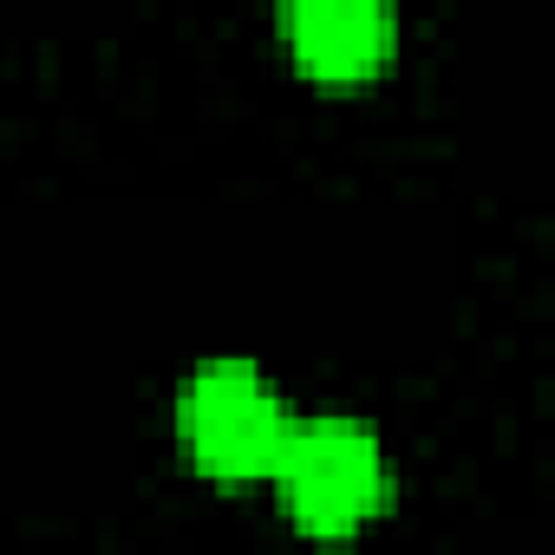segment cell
Instances as JSON below:
<instances>
[{
  "label": "cell",
  "instance_id": "obj_2",
  "mask_svg": "<svg viewBox=\"0 0 555 555\" xmlns=\"http://www.w3.org/2000/svg\"><path fill=\"white\" fill-rule=\"evenodd\" d=\"M295 412L255 360H203L177 392V444L209 483H268Z\"/></svg>",
  "mask_w": 555,
  "mask_h": 555
},
{
  "label": "cell",
  "instance_id": "obj_1",
  "mask_svg": "<svg viewBox=\"0 0 555 555\" xmlns=\"http://www.w3.org/2000/svg\"><path fill=\"white\" fill-rule=\"evenodd\" d=\"M268 490L308 542H347L366 522H379L392 496V457L366 418L321 412L288 431L282 457L268 470Z\"/></svg>",
  "mask_w": 555,
  "mask_h": 555
},
{
  "label": "cell",
  "instance_id": "obj_3",
  "mask_svg": "<svg viewBox=\"0 0 555 555\" xmlns=\"http://www.w3.org/2000/svg\"><path fill=\"white\" fill-rule=\"evenodd\" d=\"M282 53L321 86H366L392 66L399 21L379 0H301L274 14Z\"/></svg>",
  "mask_w": 555,
  "mask_h": 555
}]
</instances>
